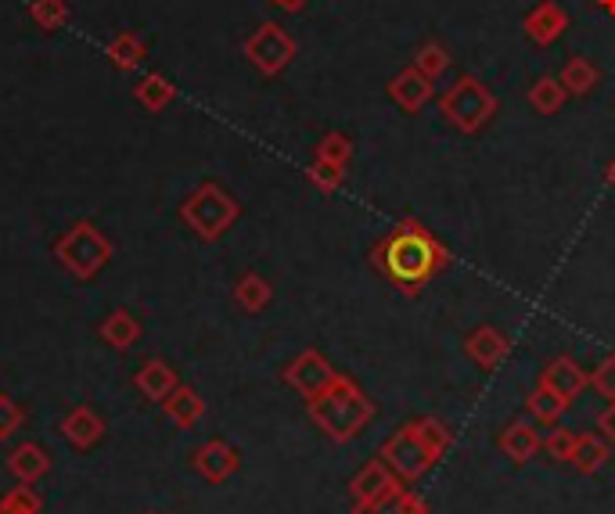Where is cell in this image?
Returning <instances> with one entry per match:
<instances>
[{"label": "cell", "instance_id": "cb8c5ba5", "mask_svg": "<svg viewBox=\"0 0 615 514\" xmlns=\"http://www.w3.org/2000/svg\"><path fill=\"white\" fill-rule=\"evenodd\" d=\"M353 514H429V504L414 490L400 485V490L389 493L386 500H378L371 507H353Z\"/></svg>", "mask_w": 615, "mask_h": 514}, {"label": "cell", "instance_id": "7a4b0ae2", "mask_svg": "<svg viewBox=\"0 0 615 514\" xmlns=\"http://www.w3.org/2000/svg\"><path fill=\"white\" fill-rule=\"evenodd\" d=\"M450 442H454V431H450L440 417H414V422L400 425L386 442L378 446V457L407 485H414L418 479H425L429 471L443 461Z\"/></svg>", "mask_w": 615, "mask_h": 514}, {"label": "cell", "instance_id": "4dcf8cb0", "mask_svg": "<svg viewBox=\"0 0 615 514\" xmlns=\"http://www.w3.org/2000/svg\"><path fill=\"white\" fill-rule=\"evenodd\" d=\"M22 422H25L22 403L15 396H8V392H0V442L15 436V431L22 428Z\"/></svg>", "mask_w": 615, "mask_h": 514}, {"label": "cell", "instance_id": "d590c367", "mask_svg": "<svg viewBox=\"0 0 615 514\" xmlns=\"http://www.w3.org/2000/svg\"><path fill=\"white\" fill-rule=\"evenodd\" d=\"M605 177H608V184L615 187V158L608 162V169H605Z\"/></svg>", "mask_w": 615, "mask_h": 514}, {"label": "cell", "instance_id": "7402d4cb", "mask_svg": "<svg viewBox=\"0 0 615 514\" xmlns=\"http://www.w3.org/2000/svg\"><path fill=\"white\" fill-rule=\"evenodd\" d=\"M572 407L569 400H562L558 396V392H551L547 385H537L526 396V411H529V417L532 422H540V425H558L565 417V411Z\"/></svg>", "mask_w": 615, "mask_h": 514}, {"label": "cell", "instance_id": "9a60e30c", "mask_svg": "<svg viewBox=\"0 0 615 514\" xmlns=\"http://www.w3.org/2000/svg\"><path fill=\"white\" fill-rule=\"evenodd\" d=\"M540 385H547L551 392H558L562 400L572 403L586 385H591V374H586L572 357H554V360L540 371Z\"/></svg>", "mask_w": 615, "mask_h": 514}, {"label": "cell", "instance_id": "30bf717a", "mask_svg": "<svg viewBox=\"0 0 615 514\" xmlns=\"http://www.w3.org/2000/svg\"><path fill=\"white\" fill-rule=\"evenodd\" d=\"M191 464H195V471L213 485H224L230 475H238L241 468V453L235 442L227 439H209L202 442L195 453H191Z\"/></svg>", "mask_w": 615, "mask_h": 514}, {"label": "cell", "instance_id": "d6986e66", "mask_svg": "<svg viewBox=\"0 0 615 514\" xmlns=\"http://www.w3.org/2000/svg\"><path fill=\"white\" fill-rule=\"evenodd\" d=\"M162 411H166V417H170L176 428H195L202 422V414H205V400L198 396L195 389L176 385L170 392V400L162 403Z\"/></svg>", "mask_w": 615, "mask_h": 514}, {"label": "cell", "instance_id": "d4e9b609", "mask_svg": "<svg viewBox=\"0 0 615 514\" xmlns=\"http://www.w3.org/2000/svg\"><path fill=\"white\" fill-rule=\"evenodd\" d=\"M273 299V288L267 277L259 274H245L238 284H235V303L245 309V314H259V309H267Z\"/></svg>", "mask_w": 615, "mask_h": 514}, {"label": "cell", "instance_id": "9c48e42d", "mask_svg": "<svg viewBox=\"0 0 615 514\" xmlns=\"http://www.w3.org/2000/svg\"><path fill=\"white\" fill-rule=\"evenodd\" d=\"M400 485H407L396 471L381 461H367L357 475L349 479V496H353V507H371L378 500H386L389 493H396Z\"/></svg>", "mask_w": 615, "mask_h": 514}, {"label": "cell", "instance_id": "83f0119b", "mask_svg": "<svg viewBox=\"0 0 615 514\" xmlns=\"http://www.w3.org/2000/svg\"><path fill=\"white\" fill-rule=\"evenodd\" d=\"M414 69L425 73L429 79H440L450 69V51L440 40H429V44H421V51L414 54Z\"/></svg>", "mask_w": 615, "mask_h": 514}, {"label": "cell", "instance_id": "ac0fdd59", "mask_svg": "<svg viewBox=\"0 0 615 514\" xmlns=\"http://www.w3.org/2000/svg\"><path fill=\"white\" fill-rule=\"evenodd\" d=\"M137 389H141V396L144 400H152V403H166L170 400V392L176 389V374L166 360H148L141 371H137Z\"/></svg>", "mask_w": 615, "mask_h": 514}, {"label": "cell", "instance_id": "484cf974", "mask_svg": "<svg viewBox=\"0 0 615 514\" xmlns=\"http://www.w3.org/2000/svg\"><path fill=\"white\" fill-rule=\"evenodd\" d=\"M101 338L112 349H130L137 338H141V324H137L127 309H116V314H108L101 320Z\"/></svg>", "mask_w": 615, "mask_h": 514}, {"label": "cell", "instance_id": "ffe728a7", "mask_svg": "<svg viewBox=\"0 0 615 514\" xmlns=\"http://www.w3.org/2000/svg\"><path fill=\"white\" fill-rule=\"evenodd\" d=\"M562 87L569 98H586L597 84H601V69L591 62V58H583V54H576V58H569L565 62V69H562Z\"/></svg>", "mask_w": 615, "mask_h": 514}, {"label": "cell", "instance_id": "f546056e", "mask_svg": "<svg viewBox=\"0 0 615 514\" xmlns=\"http://www.w3.org/2000/svg\"><path fill=\"white\" fill-rule=\"evenodd\" d=\"M317 158L332 162V166H346L353 158V141L346 133H324L321 144H317Z\"/></svg>", "mask_w": 615, "mask_h": 514}, {"label": "cell", "instance_id": "ba28073f", "mask_svg": "<svg viewBox=\"0 0 615 514\" xmlns=\"http://www.w3.org/2000/svg\"><path fill=\"white\" fill-rule=\"evenodd\" d=\"M335 374L338 371L317 353V349H303V353L284 368V385H292L299 396L310 403L313 396H321V392L335 382Z\"/></svg>", "mask_w": 615, "mask_h": 514}, {"label": "cell", "instance_id": "8d00e7d4", "mask_svg": "<svg viewBox=\"0 0 615 514\" xmlns=\"http://www.w3.org/2000/svg\"><path fill=\"white\" fill-rule=\"evenodd\" d=\"M148 514H159V511H148Z\"/></svg>", "mask_w": 615, "mask_h": 514}, {"label": "cell", "instance_id": "d6a6232c", "mask_svg": "<svg viewBox=\"0 0 615 514\" xmlns=\"http://www.w3.org/2000/svg\"><path fill=\"white\" fill-rule=\"evenodd\" d=\"M591 389H597L605 400H615V353L605 357L597 363V368L591 371Z\"/></svg>", "mask_w": 615, "mask_h": 514}, {"label": "cell", "instance_id": "7c38bea8", "mask_svg": "<svg viewBox=\"0 0 615 514\" xmlns=\"http://www.w3.org/2000/svg\"><path fill=\"white\" fill-rule=\"evenodd\" d=\"M464 353H468V360H475L478 368L494 371V368H500L504 360H508L511 342H508V335H504L500 328H494V324H483V328H475V331L464 335Z\"/></svg>", "mask_w": 615, "mask_h": 514}, {"label": "cell", "instance_id": "6da1fadb", "mask_svg": "<svg viewBox=\"0 0 615 514\" xmlns=\"http://www.w3.org/2000/svg\"><path fill=\"white\" fill-rule=\"evenodd\" d=\"M446 263L450 252L443 249V241L414 216L396 223L371 249V266L403 295H418L435 274H443Z\"/></svg>", "mask_w": 615, "mask_h": 514}, {"label": "cell", "instance_id": "836d02e7", "mask_svg": "<svg viewBox=\"0 0 615 514\" xmlns=\"http://www.w3.org/2000/svg\"><path fill=\"white\" fill-rule=\"evenodd\" d=\"M597 436L615 446V400H608V407L597 414Z\"/></svg>", "mask_w": 615, "mask_h": 514}, {"label": "cell", "instance_id": "5bb4252c", "mask_svg": "<svg viewBox=\"0 0 615 514\" xmlns=\"http://www.w3.org/2000/svg\"><path fill=\"white\" fill-rule=\"evenodd\" d=\"M432 94H435V79H429L425 73H418L414 65L403 69V73H396L392 84H389V98L410 116L421 112V108L432 101Z\"/></svg>", "mask_w": 615, "mask_h": 514}, {"label": "cell", "instance_id": "8992f818", "mask_svg": "<svg viewBox=\"0 0 615 514\" xmlns=\"http://www.w3.org/2000/svg\"><path fill=\"white\" fill-rule=\"evenodd\" d=\"M54 255L62 260V266L79 281H90L98 270L112 260V245L101 238V231L94 223H76L58 245H54Z\"/></svg>", "mask_w": 615, "mask_h": 514}, {"label": "cell", "instance_id": "8fae6325", "mask_svg": "<svg viewBox=\"0 0 615 514\" xmlns=\"http://www.w3.org/2000/svg\"><path fill=\"white\" fill-rule=\"evenodd\" d=\"M522 30H526V36H529L537 47H551V44H558V40H562L565 30H569V11H565L562 4H554V0H540V4L526 15Z\"/></svg>", "mask_w": 615, "mask_h": 514}, {"label": "cell", "instance_id": "277c9868", "mask_svg": "<svg viewBox=\"0 0 615 514\" xmlns=\"http://www.w3.org/2000/svg\"><path fill=\"white\" fill-rule=\"evenodd\" d=\"M440 112L446 116V123L457 127L461 133H478L497 116V98L478 76H461L443 90Z\"/></svg>", "mask_w": 615, "mask_h": 514}, {"label": "cell", "instance_id": "3957f363", "mask_svg": "<svg viewBox=\"0 0 615 514\" xmlns=\"http://www.w3.org/2000/svg\"><path fill=\"white\" fill-rule=\"evenodd\" d=\"M306 411H310V422L338 446L357 439L378 414L375 400L367 396L349 374H335V382L327 385L321 396H313L306 403Z\"/></svg>", "mask_w": 615, "mask_h": 514}, {"label": "cell", "instance_id": "e0dca14e", "mask_svg": "<svg viewBox=\"0 0 615 514\" xmlns=\"http://www.w3.org/2000/svg\"><path fill=\"white\" fill-rule=\"evenodd\" d=\"M8 471L25 485H36L51 471V457L40 442H22L8 457Z\"/></svg>", "mask_w": 615, "mask_h": 514}, {"label": "cell", "instance_id": "5b68a950", "mask_svg": "<svg viewBox=\"0 0 615 514\" xmlns=\"http://www.w3.org/2000/svg\"><path fill=\"white\" fill-rule=\"evenodd\" d=\"M238 212H241L238 201L230 198L224 187H216V184H202L198 192L184 201V209H181L184 223L202 241H216L220 234H227L230 223L238 220Z\"/></svg>", "mask_w": 615, "mask_h": 514}, {"label": "cell", "instance_id": "4316f807", "mask_svg": "<svg viewBox=\"0 0 615 514\" xmlns=\"http://www.w3.org/2000/svg\"><path fill=\"white\" fill-rule=\"evenodd\" d=\"M40 511H44V496L25 482H19L15 490L0 496V514H40Z\"/></svg>", "mask_w": 615, "mask_h": 514}, {"label": "cell", "instance_id": "4fadbf2b", "mask_svg": "<svg viewBox=\"0 0 615 514\" xmlns=\"http://www.w3.org/2000/svg\"><path fill=\"white\" fill-rule=\"evenodd\" d=\"M497 446L511 464H529L532 457L543 450V436L537 431V425L526 422V417H515V422L504 425V431L497 436Z\"/></svg>", "mask_w": 615, "mask_h": 514}, {"label": "cell", "instance_id": "1f68e13d", "mask_svg": "<svg viewBox=\"0 0 615 514\" xmlns=\"http://www.w3.org/2000/svg\"><path fill=\"white\" fill-rule=\"evenodd\" d=\"M310 181L317 184L321 192H338V187L346 184V166H332V162H324V158H313Z\"/></svg>", "mask_w": 615, "mask_h": 514}, {"label": "cell", "instance_id": "52a82bcc", "mask_svg": "<svg viewBox=\"0 0 615 514\" xmlns=\"http://www.w3.org/2000/svg\"><path fill=\"white\" fill-rule=\"evenodd\" d=\"M245 54L252 58V65L259 73H267V76H278L284 65H289L295 58V40L281 30V25H259L256 36L245 44Z\"/></svg>", "mask_w": 615, "mask_h": 514}, {"label": "cell", "instance_id": "e575fe53", "mask_svg": "<svg viewBox=\"0 0 615 514\" xmlns=\"http://www.w3.org/2000/svg\"><path fill=\"white\" fill-rule=\"evenodd\" d=\"M601 11H608V15H615V0H597Z\"/></svg>", "mask_w": 615, "mask_h": 514}, {"label": "cell", "instance_id": "603a6c76", "mask_svg": "<svg viewBox=\"0 0 615 514\" xmlns=\"http://www.w3.org/2000/svg\"><path fill=\"white\" fill-rule=\"evenodd\" d=\"M565 101H569V94H565L562 79L558 76H540L537 84L529 87V108L532 112H540V116H558Z\"/></svg>", "mask_w": 615, "mask_h": 514}, {"label": "cell", "instance_id": "44dd1931", "mask_svg": "<svg viewBox=\"0 0 615 514\" xmlns=\"http://www.w3.org/2000/svg\"><path fill=\"white\" fill-rule=\"evenodd\" d=\"M608 439L594 436V431H586V436H576V450H572V468L580 471V475H597L601 468L608 464Z\"/></svg>", "mask_w": 615, "mask_h": 514}, {"label": "cell", "instance_id": "f1b7e54d", "mask_svg": "<svg viewBox=\"0 0 615 514\" xmlns=\"http://www.w3.org/2000/svg\"><path fill=\"white\" fill-rule=\"evenodd\" d=\"M576 436H580V431H572V428L547 431V436H543V453L551 457V461H558V464H569L572 450H576Z\"/></svg>", "mask_w": 615, "mask_h": 514}, {"label": "cell", "instance_id": "2e32d148", "mask_svg": "<svg viewBox=\"0 0 615 514\" xmlns=\"http://www.w3.org/2000/svg\"><path fill=\"white\" fill-rule=\"evenodd\" d=\"M58 428H62V436L73 450H90V446H98L101 436H105V422L94 407H73L62 417Z\"/></svg>", "mask_w": 615, "mask_h": 514}]
</instances>
